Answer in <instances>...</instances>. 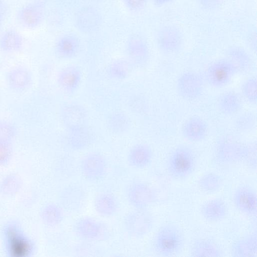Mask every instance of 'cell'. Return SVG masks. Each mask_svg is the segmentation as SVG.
<instances>
[{"mask_svg":"<svg viewBox=\"0 0 257 257\" xmlns=\"http://www.w3.org/2000/svg\"><path fill=\"white\" fill-rule=\"evenodd\" d=\"M4 251L8 257H31L36 251L35 241L24 230L19 223L9 221L2 229Z\"/></svg>","mask_w":257,"mask_h":257,"instance_id":"1","label":"cell"},{"mask_svg":"<svg viewBox=\"0 0 257 257\" xmlns=\"http://www.w3.org/2000/svg\"><path fill=\"white\" fill-rule=\"evenodd\" d=\"M185 240L181 230L172 224H165L155 235L153 245L155 252L161 256L177 255L183 250Z\"/></svg>","mask_w":257,"mask_h":257,"instance_id":"2","label":"cell"},{"mask_svg":"<svg viewBox=\"0 0 257 257\" xmlns=\"http://www.w3.org/2000/svg\"><path fill=\"white\" fill-rule=\"evenodd\" d=\"M196 166V156L186 146L176 148L170 154L167 163V169L170 176L176 180H183L189 177Z\"/></svg>","mask_w":257,"mask_h":257,"instance_id":"3","label":"cell"},{"mask_svg":"<svg viewBox=\"0 0 257 257\" xmlns=\"http://www.w3.org/2000/svg\"><path fill=\"white\" fill-rule=\"evenodd\" d=\"M75 234L87 241H102L107 240L110 232L105 224L90 216L78 219L73 224Z\"/></svg>","mask_w":257,"mask_h":257,"instance_id":"4","label":"cell"},{"mask_svg":"<svg viewBox=\"0 0 257 257\" xmlns=\"http://www.w3.org/2000/svg\"><path fill=\"white\" fill-rule=\"evenodd\" d=\"M123 226L125 231L131 237L142 238L152 229L153 217L146 209H135L124 216Z\"/></svg>","mask_w":257,"mask_h":257,"instance_id":"5","label":"cell"},{"mask_svg":"<svg viewBox=\"0 0 257 257\" xmlns=\"http://www.w3.org/2000/svg\"><path fill=\"white\" fill-rule=\"evenodd\" d=\"M84 177L90 181L102 180L106 175L108 166L105 157L98 152H92L85 156L80 164Z\"/></svg>","mask_w":257,"mask_h":257,"instance_id":"6","label":"cell"},{"mask_svg":"<svg viewBox=\"0 0 257 257\" xmlns=\"http://www.w3.org/2000/svg\"><path fill=\"white\" fill-rule=\"evenodd\" d=\"M156 41L159 48L167 53L177 52L182 46V33L176 26L168 25L160 28L156 35Z\"/></svg>","mask_w":257,"mask_h":257,"instance_id":"7","label":"cell"},{"mask_svg":"<svg viewBox=\"0 0 257 257\" xmlns=\"http://www.w3.org/2000/svg\"><path fill=\"white\" fill-rule=\"evenodd\" d=\"M126 199L136 209H146L156 200V194L148 184L143 182L131 184L126 191Z\"/></svg>","mask_w":257,"mask_h":257,"instance_id":"8","label":"cell"},{"mask_svg":"<svg viewBox=\"0 0 257 257\" xmlns=\"http://www.w3.org/2000/svg\"><path fill=\"white\" fill-rule=\"evenodd\" d=\"M237 69L236 65L230 60L217 61L210 65L207 70L208 81L213 86L222 87L230 81Z\"/></svg>","mask_w":257,"mask_h":257,"instance_id":"9","label":"cell"},{"mask_svg":"<svg viewBox=\"0 0 257 257\" xmlns=\"http://www.w3.org/2000/svg\"><path fill=\"white\" fill-rule=\"evenodd\" d=\"M126 51L133 66H141L149 57V48L146 40L137 34L132 35L126 42Z\"/></svg>","mask_w":257,"mask_h":257,"instance_id":"10","label":"cell"},{"mask_svg":"<svg viewBox=\"0 0 257 257\" xmlns=\"http://www.w3.org/2000/svg\"><path fill=\"white\" fill-rule=\"evenodd\" d=\"M255 190L248 186H242L234 193L233 202L236 208L241 213L249 216L256 215L257 197Z\"/></svg>","mask_w":257,"mask_h":257,"instance_id":"11","label":"cell"},{"mask_svg":"<svg viewBox=\"0 0 257 257\" xmlns=\"http://www.w3.org/2000/svg\"><path fill=\"white\" fill-rule=\"evenodd\" d=\"M16 19L23 27L34 29L42 24L44 18L43 8L36 3H29L21 7L16 13Z\"/></svg>","mask_w":257,"mask_h":257,"instance_id":"12","label":"cell"},{"mask_svg":"<svg viewBox=\"0 0 257 257\" xmlns=\"http://www.w3.org/2000/svg\"><path fill=\"white\" fill-rule=\"evenodd\" d=\"M86 199L84 190L75 185L66 187L60 196L61 207L70 212H76L83 208Z\"/></svg>","mask_w":257,"mask_h":257,"instance_id":"13","label":"cell"},{"mask_svg":"<svg viewBox=\"0 0 257 257\" xmlns=\"http://www.w3.org/2000/svg\"><path fill=\"white\" fill-rule=\"evenodd\" d=\"M6 80L8 86L12 90L23 92L31 87L33 77L28 68L20 66L13 67L8 71Z\"/></svg>","mask_w":257,"mask_h":257,"instance_id":"14","label":"cell"},{"mask_svg":"<svg viewBox=\"0 0 257 257\" xmlns=\"http://www.w3.org/2000/svg\"><path fill=\"white\" fill-rule=\"evenodd\" d=\"M101 21L100 14L91 7H86L81 9L75 16L77 27L85 33L95 31L99 28Z\"/></svg>","mask_w":257,"mask_h":257,"instance_id":"15","label":"cell"},{"mask_svg":"<svg viewBox=\"0 0 257 257\" xmlns=\"http://www.w3.org/2000/svg\"><path fill=\"white\" fill-rule=\"evenodd\" d=\"M202 82L196 74L186 73L182 75L177 83V88L181 95L187 99H195L201 93Z\"/></svg>","mask_w":257,"mask_h":257,"instance_id":"16","label":"cell"},{"mask_svg":"<svg viewBox=\"0 0 257 257\" xmlns=\"http://www.w3.org/2000/svg\"><path fill=\"white\" fill-rule=\"evenodd\" d=\"M82 79L80 68L70 65L63 68L57 76V82L60 87L68 93H72L79 87Z\"/></svg>","mask_w":257,"mask_h":257,"instance_id":"17","label":"cell"},{"mask_svg":"<svg viewBox=\"0 0 257 257\" xmlns=\"http://www.w3.org/2000/svg\"><path fill=\"white\" fill-rule=\"evenodd\" d=\"M80 48L78 37L73 34H66L57 40L55 50L58 56L63 59H70L76 56Z\"/></svg>","mask_w":257,"mask_h":257,"instance_id":"18","label":"cell"},{"mask_svg":"<svg viewBox=\"0 0 257 257\" xmlns=\"http://www.w3.org/2000/svg\"><path fill=\"white\" fill-rule=\"evenodd\" d=\"M94 207L96 212L100 215L105 217H112L118 212V201L111 193H100L95 197Z\"/></svg>","mask_w":257,"mask_h":257,"instance_id":"19","label":"cell"},{"mask_svg":"<svg viewBox=\"0 0 257 257\" xmlns=\"http://www.w3.org/2000/svg\"><path fill=\"white\" fill-rule=\"evenodd\" d=\"M153 153L151 149L143 144L134 146L127 155V162L132 167L144 169L148 166L152 160Z\"/></svg>","mask_w":257,"mask_h":257,"instance_id":"20","label":"cell"},{"mask_svg":"<svg viewBox=\"0 0 257 257\" xmlns=\"http://www.w3.org/2000/svg\"><path fill=\"white\" fill-rule=\"evenodd\" d=\"M232 256L235 257H256L257 236L252 233L236 241L231 248Z\"/></svg>","mask_w":257,"mask_h":257,"instance_id":"21","label":"cell"},{"mask_svg":"<svg viewBox=\"0 0 257 257\" xmlns=\"http://www.w3.org/2000/svg\"><path fill=\"white\" fill-rule=\"evenodd\" d=\"M200 212L206 220L216 222L224 218L227 214V207L223 201L216 198L205 202L201 207Z\"/></svg>","mask_w":257,"mask_h":257,"instance_id":"22","label":"cell"},{"mask_svg":"<svg viewBox=\"0 0 257 257\" xmlns=\"http://www.w3.org/2000/svg\"><path fill=\"white\" fill-rule=\"evenodd\" d=\"M64 123L69 130L85 126L86 113L85 109L78 105L70 104L63 110Z\"/></svg>","mask_w":257,"mask_h":257,"instance_id":"23","label":"cell"},{"mask_svg":"<svg viewBox=\"0 0 257 257\" xmlns=\"http://www.w3.org/2000/svg\"><path fill=\"white\" fill-rule=\"evenodd\" d=\"M23 46V38L15 30H7L0 36V50L3 52L17 53L22 49Z\"/></svg>","mask_w":257,"mask_h":257,"instance_id":"24","label":"cell"},{"mask_svg":"<svg viewBox=\"0 0 257 257\" xmlns=\"http://www.w3.org/2000/svg\"><path fill=\"white\" fill-rule=\"evenodd\" d=\"M39 215L43 223L49 227L59 225L64 217L62 208L54 203H49L43 206L41 209Z\"/></svg>","mask_w":257,"mask_h":257,"instance_id":"25","label":"cell"},{"mask_svg":"<svg viewBox=\"0 0 257 257\" xmlns=\"http://www.w3.org/2000/svg\"><path fill=\"white\" fill-rule=\"evenodd\" d=\"M184 137L192 141L203 139L207 134V126L200 118L193 117L188 120L183 128Z\"/></svg>","mask_w":257,"mask_h":257,"instance_id":"26","label":"cell"},{"mask_svg":"<svg viewBox=\"0 0 257 257\" xmlns=\"http://www.w3.org/2000/svg\"><path fill=\"white\" fill-rule=\"evenodd\" d=\"M23 184V180L18 174H8L0 181V193L7 197L15 196L20 191Z\"/></svg>","mask_w":257,"mask_h":257,"instance_id":"27","label":"cell"},{"mask_svg":"<svg viewBox=\"0 0 257 257\" xmlns=\"http://www.w3.org/2000/svg\"><path fill=\"white\" fill-rule=\"evenodd\" d=\"M68 142L70 147L75 150L86 148L91 142V136L85 126L70 130Z\"/></svg>","mask_w":257,"mask_h":257,"instance_id":"28","label":"cell"},{"mask_svg":"<svg viewBox=\"0 0 257 257\" xmlns=\"http://www.w3.org/2000/svg\"><path fill=\"white\" fill-rule=\"evenodd\" d=\"M191 253L192 256L198 257L222 256L221 251L215 244L205 239L196 241L192 245Z\"/></svg>","mask_w":257,"mask_h":257,"instance_id":"29","label":"cell"},{"mask_svg":"<svg viewBox=\"0 0 257 257\" xmlns=\"http://www.w3.org/2000/svg\"><path fill=\"white\" fill-rule=\"evenodd\" d=\"M133 65L125 59H117L112 62L109 65L108 71L110 76L117 80L125 79L130 75Z\"/></svg>","mask_w":257,"mask_h":257,"instance_id":"30","label":"cell"},{"mask_svg":"<svg viewBox=\"0 0 257 257\" xmlns=\"http://www.w3.org/2000/svg\"><path fill=\"white\" fill-rule=\"evenodd\" d=\"M241 101L239 97L233 92H226L222 94L219 100V106L224 113L231 114L236 112L240 108Z\"/></svg>","mask_w":257,"mask_h":257,"instance_id":"31","label":"cell"},{"mask_svg":"<svg viewBox=\"0 0 257 257\" xmlns=\"http://www.w3.org/2000/svg\"><path fill=\"white\" fill-rule=\"evenodd\" d=\"M222 184V180L221 177L212 173L204 175L198 181L200 188L208 193L216 192L220 189Z\"/></svg>","mask_w":257,"mask_h":257,"instance_id":"32","label":"cell"},{"mask_svg":"<svg viewBox=\"0 0 257 257\" xmlns=\"http://www.w3.org/2000/svg\"><path fill=\"white\" fill-rule=\"evenodd\" d=\"M108 124L110 130L113 133L122 134L128 129L130 122L125 114L117 112L111 115L108 119Z\"/></svg>","mask_w":257,"mask_h":257,"instance_id":"33","label":"cell"},{"mask_svg":"<svg viewBox=\"0 0 257 257\" xmlns=\"http://www.w3.org/2000/svg\"><path fill=\"white\" fill-rule=\"evenodd\" d=\"M13 141L0 139V167L9 164L14 154Z\"/></svg>","mask_w":257,"mask_h":257,"instance_id":"34","label":"cell"},{"mask_svg":"<svg viewBox=\"0 0 257 257\" xmlns=\"http://www.w3.org/2000/svg\"><path fill=\"white\" fill-rule=\"evenodd\" d=\"M17 134V128L12 122L7 120H0V139L13 141Z\"/></svg>","mask_w":257,"mask_h":257,"instance_id":"35","label":"cell"},{"mask_svg":"<svg viewBox=\"0 0 257 257\" xmlns=\"http://www.w3.org/2000/svg\"><path fill=\"white\" fill-rule=\"evenodd\" d=\"M231 58V61L235 65L236 63L242 67H246L249 63V58L246 52L239 47H233L228 52Z\"/></svg>","mask_w":257,"mask_h":257,"instance_id":"36","label":"cell"},{"mask_svg":"<svg viewBox=\"0 0 257 257\" xmlns=\"http://www.w3.org/2000/svg\"><path fill=\"white\" fill-rule=\"evenodd\" d=\"M242 92L248 101L255 102L256 100V85L255 79L250 78L244 83Z\"/></svg>","mask_w":257,"mask_h":257,"instance_id":"37","label":"cell"},{"mask_svg":"<svg viewBox=\"0 0 257 257\" xmlns=\"http://www.w3.org/2000/svg\"><path fill=\"white\" fill-rule=\"evenodd\" d=\"M200 6L208 11L218 9L223 4L224 0H197Z\"/></svg>","mask_w":257,"mask_h":257,"instance_id":"38","label":"cell"},{"mask_svg":"<svg viewBox=\"0 0 257 257\" xmlns=\"http://www.w3.org/2000/svg\"><path fill=\"white\" fill-rule=\"evenodd\" d=\"M125 7L131 11L138 12L146 5L147 0H122Z\"/></svg>","mask_w":257,"mask_h":257,"instance_id":"39","label":"cell"},{"mask_svg":"<svg viewBox=\"0 0 257 257\" xmlns=\"http://www.w3.org/2000/svg\"><path fill=\"white\" fill-rule=\"evenodd\" d=\"M156 6L162 7L172 3L174 0H151Z\"/></svg>","mask_w":257,"mask_h":257,"instance_id":"40","label":"cell"},{"mask_svg":"<svg viewBox=\"0 0 257 257\" xmlns=\"http://www.w3.org/2000/svg\"><path fill=\"white\" fill-rule=\"evenodd\" d=\"M2 21H3V15H2V14L1 13V12H0V26L2 23Z\"/></svg>","mask_w":257,"mask_h":257,"instance_id":"41","label":"cell"},{"mask_svg":"<svg viewBox=\"0 0 257 257\" xmlns=\"http://www.w3.org/2000/svg\"><path fill=\"white\" fill-rule=\"evenodd\" d=\"M3 0H0V5L2 4Z\"/></svg>","mask_w":257,"mask_h":257,"instance_id":"42","label":"cell"}]
</instances>
